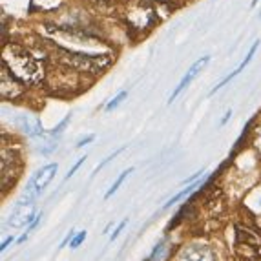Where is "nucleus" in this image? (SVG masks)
Segmentation results:
<instances>
[{"label": "nucleus", "instance_id": "nucleus-10", "mask_svg": "<svg viewBox=\"0 0 261 261\" xmlns=\"http://www.w3.org/2000/svg\"><path fill=\"white\" fill-rule=\"evenodd\" d=\"M168 252H170V247H166L165 241H161V243L153 248L152 256H150V261H165L166 256H168Z\"/></svg>", "mask_w": 261, "mask_h": 261}, {"label": "nucleus", "instance_id": "nucleus-18", "mask_svg": "<svg viewBox=\"0 0 261 261\" xmlns=\"http://www.w3.org/2000/svg\"><path fill=\"white\" fill-rule=\"evenodd\" d=\"M93 139H95V135H86V137H84V139H81V141H79L77 144H75V148H83L84 144L92 143Z\"/></svg>", "mask_w": 261, "mask_h": 261}, {"label": "nucleus", "instance_id": "nucleus-8", "mask_svg": "<svg viewBox=\"0 0 261 261\" xmlns=\"http://www.w3.org/2000/svg\"><path fill=\"white\" fill-rule=\"evenodd\" d=\"M15 124L18 126V130L22 134L30 135V137H42L44 128L42 122L35 117V115H30V113H18L15 117Z\"/></svg>", "mask_w": 261, "mask_h": 261}, {"label": "nucleus", "instance_id": "nucleus-20", "mask_svg": "<svg viewBox=\"0 0 261 261\" xmlns=\"http://www.w3.org/2000/svg\"><path fill=\"white\" fill-rule=\"evenodd\" d=\"M73 232H75V230H70V234L66 236V238H64V241H62V243H61V248H62V247H66V243H68V241H71V240H73Z\"/></svg>", "mask_w": 261, "mask_h": 261}, {"label": "nucleus", "instance_id": "nucleus-1", "mask_svg": "<svg viewBox=\"0 0 261 261\" xmlns=\"http://www.w3.org/2000/svg\"><path fill=\"white\" fill-rule=\"evenodd\" d=\"M2 64L8 68L20 83L28 84V86H37L44 81V66L40 61H37L35 57L24 48L17 46V44H6L4 57H2Z\"/></svg>", "mask_w": 261, "mask_h": 261}, {"label": "nucleus", "instance_id": "nucleus-6", "mask_svg": "<svg viewBox=\"0 0 261 261\" xmlns=\"http://www.w3.org/2000/svg\"><path fill=\"white\" fill-rule=\"evenodd\" d=\"M208 62H210V55H205V57H201L199 61H196L194 64L190 66V70L187 71V75H185V77L181 79V83H179L177 86H175V90L172 92V95L168 97V102H170V105H172V102H174V100L177 99L179 95H181V92H183V90H187V88L190 86L192 81H196V77L201 73V71L205 70V66L208 64Z\"/></svg>", "mask_w": 261, "mask_h": 261}, {"label": "nucleus", "instance_id": "nucleus-25", "mask_svg": "<svg viewBox=\"0 0 261 261\" xmlns=\"http://www.w3.org/2000/svg\"><path fill=\"white\" fill-rule=\"evenodd\" d=\"M148 261H150V259H148Z\"/></svg>", "mask_w": 261, "mask_h": 261}, {"label": "nucleus", "instance_id": "nucleus-19", "mask_svg": "<svg viewBox=\"0 0 261 261\" xmlns=\"http://www.w3.org/2000/svg\"><path fill=\"white\" fill-rule=\"evenodd\" d=\"M203 174H205V172H203V170H199V172H196V174H194V175H190V177H188V179H185V181H183V185H190V183H194V181H196V179H199Z\"/></svg>", "mask_w": 261, "mask_h": 261}, {"label": "nucleus", "instance_id": "nucleus-5", "mask_svg": "<svg viewBox=\"0 0 261 261\" xmlns=\"http://www.w3.org/2000/svg\"><path fill=\"white\" fill-rule=\"evenodd\" d=\"M0 93H2V99H17L24 93V83H20L4 64L0 73Z\"/></svg>", "mask_w": 261, "mask_h": 261}, {"label": "nucleus", "instance_id": "nucleus-24", "mask_svg": "<svg viewBox=\"0 0 261 261\" xmlns=\"http://www.w3.org/2000/svg\"><path fill=\"white\" fill-rule=\"evenodd\" d=\"M259 137H261V132H259Z\"/></svg>", "mask_w": 261, "mask_h": 261}, {"label": "nucleus", "instance_id": "nucleus-23", "mask_svg": "<svg viewBox=\"0 0 261 261\" xmlns=\"http://www.w3.org/2000/svg\"><path fill=\"white\" fill-rule=\"evenodd\" d=\"M257 4V0H252V6H256Z\"/></svg>", "mask_w": 261, "mask_h": 261}, {"label": "nucleus", "instance_id": "nucleus-2", "mask_svg": "<svg viewBox=\"0 0 261 261\" xmlns=\"http://www.w3.org/2000/svg\"><path fill=\"white\" fill-rule=\"evenodd\" d=\"M61 62L75 71H88V73H100L112 64V53L108 55H79V53L62 51Z\"/></svg>", "mask_w": 261, "mask_h": 261}, {"label": "nucleus", "instance_id": "nucleus-16", "mask_svg": "<svg viewBox=\"0 0 261 261\" xmlns=\"http://www.w3.org/2000/svg\"><path fill=\"white\" fill-rule=\"evenodd\" d=\"M84 159H86V157H81V159H79V161L75 163V165H73V168H71L70 172H68V175H66V181H68V179H70L71 175H73L75 172H77V170L81 168V165H83V163H84Z\"/></svg>", "mask_w": 261, "mask_h": 261}, {"label": "nucleus", "instance_id": "nucleus-21", "mask_svg": "<svg viewBox=\"0 0 261 261\" xmlns=\"http://www.w3.org/2000/svg\"><path fill=\"white\" fill-rule=\"evenodd\" d=\"M11 243H13V236H11V238H8V240H4V243H2V247H0V248H2V252H4L6 248H8Z\"/></svg>", "mask_w": 261, "mask_h": 261}, {"label": "nucleus", "instance_id": "nucleus-15", "mask_svg": "<svg viewBox=\"0 0 261 261\" xmlns=\"http://www.w3.org/2000/svg\"><path fill=\"white\" fill-rule=\"evenodd\" d=\"M84 240H86V232H84V230H83V232H79V234L75 236L73 240H71V248H77L79 245L83 243Z\"/></svg>", "mask_w": 261, "mask_h": 261}, {"label": "nucleus", "instance_id": "nucleus-13", "mask_svg": "<svg viewBox=\"0 0 261 261\" xmlns=\"http://www.w3.org/2000/svg\"><path fill=\"white\" fill-rule=\"evenodd\" d=\"M126 97H128V92H121L117 97H113V99L110 100L108 105H106V112H112L113 108H117V106L121 105V102H122L124 99H126Z\"/></svg>", "mask_w": 261, "mask_h": 261}, {"label": "nucleus", "instance_id": "nucleus-22", "mask_svg": "<svg viewBox=\"0 0 261 261\" xmlns=\"http://www.w3.org/2000/svg\"><path fill=\"white\" fill-rule=\"evenodd\" d=\"M230 115H232V112H230V110H228V112H226V113H225V117H223L221 124H225V122H226V121H228V119H230Z\"/></svg>", "mask_w": 261, "mask_h": 261}, {"label": "nucleus", "instance_id": "nucleus-14", "mask_svg": "<svg viewBox=\"0 0 261 261\" xmlns=\"http://www.w3.org/2000/svg\"><path fill=\"white\" fill-rule=\"evenodd\" d=\"M122 150H124V148H119V150H115V152H113L112 155H108V157H106V159H105V161H102V163H100V165H97V166H95V170H93V174H97V172H99V170H102V168H105V166L108 165L110 161H113V159H115V157H117L119 153L122 152Z\"/></svg>", "mask_w": 261, "mask_h": 261}, {"label": "nucleus", "instance_id": "nucleus-17", "mask_svg": "<svg viewBox=\"0 0 261 261\" xmlns=\"http://www.w3.org/2000/svg\"><path fill=\"white\" fill-rule=\"evenodd\" d=\"M126 225H128V219H124V221H121V223H119V226H117V228H115V232H113V234H112V238H110V241H113V240H115V238H117V236L121 234V232H122V228H124V226H126Z\"/></svg>", "mask_w": 261, "mask_h": 261}, {"label": "nucleus", "instance_id": "nucleus-7", "mask_svg": "<svg viewBox=\"0 0 261 261\" xmlns=\"http://www.w3.org/2000/svg\"><path fill=\"white\" fill-rule=\"evenodd\" d=\"M179 261H218V256L206 245H190L181 250Z\"/></svg>", "mask_w": 261, "mask_h": 261}, {"label": "nucleus", "instance_id": "nucleus-11", "mask_svg": "<svg viewBox=\"0 0 261 261\" xmlns=\"http://www.w3.org/2000/svg\"><path fill=\"white\" fill-rule=\"evenodd\" d=\"M197 187H199V183H196V185H190V187H187V188H185V190H181V192H179V194H175V196L172 197V199H168V201H166V203H165V206H163V208H168V206L175 205V203H177V201H181V199H183V197H187L188 194H192V192L196 190Z\"/></svg>", "mask_w": 261, "mask_h": 261}, {"label": "nucleus", "instance_id": "nucleus-9", "mask_svg": "<svg viewBox=\"0 0 261 261\" xmlns=\"http://www.w3.org/2000/svg\"><path fill=\"white\" fill-rule=\"evenodd\" d=\"M257 46H259V40H256V42H254V46H252V48H250V51H248V55H247V57H245V61H243V62H241V64H240V66H238V68H236V70H234V71H232V73H230V75H228V77H225V79H223L221 83H219V84H218V86H216V88H214V90H212V92H210V95H214V93L218 92V90H221V88H223V86H226V84L230 83L232 79H236V77H238V75H240V73H241V71H243V70H245V66H247V64H248V62L252 61V57H254V53H256Z\"/></svg>", "mask_w": 261, "mask_h": 261}, {"label": "nucleus", "instance_id": "nucleus-3", "mask_svg": "<svg viewBox=\"0 0 261 261\" xmlns=\"http://www.w3.org/2000/svg\"><path fill=\"white\" fill-rule=\"evenodd\" d=\"M57 170H59L57 163H51V165H46L40 170H37L35 174H33V177L30 179V183L26 185V190L22 192V199H26V201L35 199L40 192L51 183V179L55 177Z\"/></svg>", "mask_w": 261, "mask_h": 261}, {"label": "nucleus", "instance_id": "nucleus-12", "mask_svg": "<svg viewBox=\"0 0 261 261\" xmlns=\"http://www.w3.org/2000/svg\"><path fill=\"white\" fill-rule=\"evenodd\" d=\"M132 172H134V168H128V170H124V172H122L121 175H119L117 179H115V183L112 185V187H110V190L106 192V196H105V199H110V197L113 196V194H115V192H117V188L121 187L122 183H124V179L128 177V175L132 174Z\"/></svg>", "mask_w": 261, "mask_h": 261}, {"label": "nucleus", "instance_id": "nucleus-4", "mask_svg": "<svg viewBox=\"0 0 261 261\" xmlns=\"http://www.w3.org/2000/svg\"><path fill=\"white\" fill-rule=\"evenodd\" d=\"M37 205L33 201H20L15 205V208L9 212L8 216V225L11 228H20V226H26L30 223H33L37 219L35 216Z\"/></svg>", "mask_w": 261, "mask_h": 261}]
</instances>
